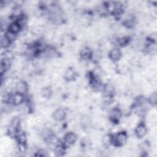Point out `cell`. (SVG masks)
Instances as JSON below:
<instances>
[{
    "label": "cell",
    "mask_w": 157,
    "mask_h": 157,
    "mask_svg": "<svg viewBox=\"0 0 157 157\" xmlns=\"http://www.w3.org/2000/svg\"><path fill=\"white\" fill-rule=\"evenodd\" d=\"M128 140V134L124 131L118 132L115 136H113V144L120 147L124 145Z\"/></svg>",
    "instance_id": "obj_1"
},
{
    "label": "cell",
    "mask_w": 157,
    "mask_h": 157,
    "mask_svg": "<svg viewBox=\"0 0 157 157\" xmlns=\"http://www.w3.org/2000/svg\"><path fill=\"white\" fill-rule=\"evenodd\" d=\"M20 119L17 117H15L10 120L8 127V131L11 135L17 134L20 130Z\"/></svg>",
    "instance_id": "obj_2"
},
{
    "label": "cell",
    "mask_w": 157,
    "mask_h": 157,
    "mask_svg": "<svg viewBox=\"0 0 157 157\" xmlns=\"http://www.w3.org/2000/svg\"><path fill=\"white\" fill-rule=\"evenodd\" d=\"M25 99L24 94L18 92H15L13 94H11L9 102L12 104L13 105L18 106L23 103Z\"/></svg>",
    "instance_id": "obj_3"
},
{
    "label": "cell",
    "mask_w": 157,
    "mask_h": 157,
    "mask_svg": "<svg viewBox=\"0 0 157 157\" xmlns=\"http://www.w3.org/2000/svg\"><path fill=\"white\" fill-rule=\"evenodd\" d=\"M79 124L82 129L84 130H87L90 128L92 125V120L90 116L83 114L80 117Z\"/></svg>",
    "instance_id": "obj_4"
},
{
    "label": "cell",
    "mask_w": 157,
    "mask_h": 157,
    "mask_svg": "<svg viewBox=\"0 0 157 157\" xmlns=\"http://www.w3.org/2000/svg\"><path fill=\"white\" fill-rule=\"evenodd\" d=\"M67 115L65 109L63 108H58L54 110L52 113V118L56 121H61L64 120Z\"/></svg>",
    "instance_id": "obj_5"
},
{
    "label": "cell",
    "mask_w": 157,
    "mask_h": 157,
    "mask_svg": "<svg viewBox=\"0 0 157 157\" xmlns=\"http://www.w3.org/2000/svg\"><path fill=\"white\" fill-rule=\"evenodd\" d=\"M109 58L112 62H117L121 59L122 57V52L120 49L114 48L109 52Z\"/></svg>",
    "instance_id": "obj_6"
},
{
    "label": "cell",
    "mask_w": 157,
    "mask_h": 157,
    "mask_svg": "<svg viewBox=\"0 0 157 157\" xmlns=\"http://www.w3.org/2000/svg\"><path fill=\"white\" fill-rule=\"evenodd\" d=\"M77 140V134L72 131L68 132L64 136L63 140L65 145H72L74 144Z\"/></svg>",
    "instance_id": "obj_7"
},
{
    "label": "cell",
    "mask_w": 157,
    "mask_h": 157,
    "mask_svg": "<svg viewBox=\"0 0 157 157\" xmlns=\"http://www.w3.org/2000/svg\"><path fill=\"white\" fill-rule=\"evenodd\" d=\"M147 132V128L146 125L143 123H139L134 129V133L136 136L137 138H143Z\"/></svg>",
    "instance_id": "obj_8"
},
{
    "label": "cell",
    "mask_w": 157,
    "mask_h": 157,
    "mask_svg": "<svg viewBox=\"0 0 157 157\" xmlns=\"http://www.w3.org/2000/svg\"><path fill=\"white\" fill-rule=\"evenodd\" d=\"M80 55L83 60L87 61L92 58L93 52L89 47H85L80 50Z\"/></svg>",
    "instance_id": "obj_9"
},
{
    "label": "cell",
    "mask_w": 157,
    "mask_h": 157,
    "mask_svg": "<svg viewBox=\"0 0 157 157\" xmlns=\"http://www.w3.org/2000/svg\"><path fill=\"white\" fill-rule=\"evenodd\" d=\"M15 92H18L25 94L28 90L27 83L25 81L20 80L15 83Z\"/></svg>",
    "instance_id": "obj_10"
},
{
    "label": "cell",
    "mask_w": 157,
    "mask_h": 157,
    "mask_svg": "<svg viewBox=\"0 0 157 157\" xmlns=\"http://www.w3.org/2000/svg\"><path fill=\"white\" fill-rule=\"evenodd\" d=\"M102 90L104 94V96L112 97L115 91V87L112 83H107L103 85Z\"/></svg>",
    "instance_id": "obj_11"
},
{
    "label": "cell",
    "mask_w": 157,
    "mask_h": 157,
    "mask_svg": "<svg viewBox=\"0 0 157 157\" xmlns=\"http://www.w3.org/2000/svg\"><path fill=\"white\" fill-rule=\"evenodd\" d=\"M122 112L118 108H113L110 112L109 117L112 121H118L121 117Z\"/></svg>",
    "instance_id": "obj_12"
},
{
    "label": "cell",
    "mask_w": 157,
    "mask_h": 157,
    "mask_svg": "<svg viewBox=\"0 0 157 157\" xmlns=\"http://www.w3.org/2000/svg\"><path fill=\"white\" fill-rule=\"evenodd\" d=\"M21 29V26H20V25L15 20L14 21H12L11 22L9 26H8V28H7V31L13 33V34H17L18 33H20V30Z\"/></svg>",
    "instance_id": "obj_13"
},
{
    "label": "cell",
    "mask_w": 157,
    "mask_h": 157,
    "mask_svg": "<svg viewBox=\"0 0 157 157\" xmlns=\"http://www.w3.org/2000/svg\"><path fill=\"white\" fill-rule=\"evenodd\" d=\"M53 94L52 90L48 86H45L40 90V94L42 97L45 99H49L52 97Z\"/></svg>",
    "instance_id": "obj_14"
},
{
    "label": "cell",
    "mask_w": 157,
    "mask_h": 157,
    "mask_svg": "<svg viewBox=\"0 0 157 157\" xmlns=\"http://www.w3.org/2000/svg\"><path fill=\"white\" fill-rule=\"evenodd\" d=\"M102 143L104 147H109L113 144V136L111 134H106L102 139Z\"/></svg>",
    "instance_id": "obj_15"
},
{
    "label": "cell",
    "mask_w": 157,
    "mask_h": 157,
    "mask_svg": "<svg viewBox=\"0 0 157 157\" xmlns=\"http://www.w3.org/2000/svg\"><path fill=\"white\" fill-rule=\"evenodd\" d=\"M75 71L73 69L70 68L65 71L64 74V77L65 78V79L67 80H71L75 77Z\"/></svg>",
    "instance_id": "obj_16"
},
{
    "label": "cell",
    "mask_w": 157,
    "mask_h": 157,
    "mask_svg": "<svg viewBox=\"0 0 157 157\" xmlns=\"http://www.w3.org/2000/svg\"><path fill=\"white\" fill-rule=\"evenodd\" d=\"M157 101V94L155 91L152 92L148 97V102L151 105H155Z\"/></svg>",
    "instance_id": "obj_17"
},
{
    "label": "cell",
    "mask_w": 157,
    "mask_h": 157,
    "mask_svg": "<svg viewBox=\"0 0 157 157\" xmlns=\"http://www.w3.org/2000/svg\"><path fill=\"white\" fill-rule=\"evenodd\" d=\"M11 42L6 37V36L5 35H4L3 36L1 37V47L2 48H7L10 44Z\"/></svg>",
    "instance_id": "obj_18"
}]
</instances>
